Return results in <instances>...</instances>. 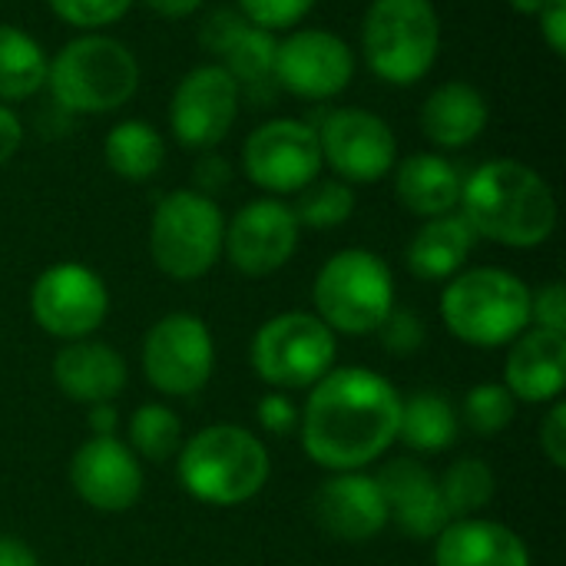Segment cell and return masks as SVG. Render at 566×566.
Listing matches in <instances>:
<instances>
[{
	"label": "cell",
	"instance_id": "obj_1",
	"mask_svg": "<svg viewBox=\"0 0 566 566\" xmlns=\"http://www.w3.org/2000/svg\"><path fill=\"white\" fill-rule=\"evenodd\" d=\"M401 395L371 368H338L312 385L298 418L305 454L325 471H361L398 441Z\"/></svg>",
	"mask_w": 566,
	"mask_h": 566
},
{
	"label": "cell",
	"instance_id": "obj_2",
	"mask_svg": "<svg viewBox=\"0 0 566 566\" xmlns=\"http://www.w3.org/2000/svg\"><path fill=\"white\" fill-rule=\"evenodd\" d=\"M461 216L478 239L507 249H534L557 229V199L534 166L491 159L464 179Z\"/></svg>",
	"mask_w": 566,
	"mask_h": 566
},
{
	"label": "cell",
	"instance_id": "obj_3",
	"mask_svg": "<svg viewBox=\"0 0 566 566\" xmlns=\"http://www.w3.org/2000/svg\"><path fill=\"white\" fill-rule=\"evenodd\" d=\"M46 90L63 113L103 116L126 106L139 90V60L106 33L73 36L50 56Z\"/></svg>",
	"mask_w": 566,
	"mask_h": 566
},
{
	"label": "cell",
	"instance_id": "obj_4",
	"mask_svg": "<svg viewBox=\"0 0 566 566\" xmlns=\"http://www.w3.org/2000/svg\"><path fill=\"white\" fill-rule=\"evenodd\" d=\"M179 484L189 497L212 507H235L252 501L269 481L265 444L239 424H209L182 441L176 454Z\"/></svg>",
	"mask_w": 566,
	"mask_h": 566
},
{
	"label": "cell",
	"instance_id": "obj_5",
	"mask_svg": "<svg viewBox=\"0 0 566 566\" xmlns=\"http://www.w3.org/2000/svg\"><path fill=\"white\" fill-rule=\"evenodd\" d=\"M448 332L478 348L511 345L531 328V289L507 269H461L441 295Z\"/></svg>",
	"mask_w": 566,
	"mask_h": 566
},
{
	"label": "cell",
	"instance_id": "obj_6",
	"mask_svg": "<svg viewBox=\"0 0 566 566\" xmlns=\"http://www.w3.org/2000/svg\"><path fill=\"white\" fill-rule=\"evenodd\" d=\"M441 53V17L431 0H371L361 20V56L388 86L421 83Z\"/></svg>",
	"mask_w": 566,
	"mask_h": 566
},
{
	"label": "cell",
	"instance_id": "obj_7",
	"mask_svg": "<svg viewBox=\"0 0 566 566\" xmlns=\"http://www.w3.org/2000/svg\"><path fill=\"white\" fill-rule=\"evenodd\" d=\"M315 315L342 335H375L395 308V279L381 255L368 249L335 252L312 285Z\"/></svg>",
	"mask_w": 566,
	"mask_h": 566
},
{
	"label": "cell",
	"instance_id": "obj_8",
	"mask_svg": "<svg viewBox=\"0 0 566 566\" xmlns=\"http://www.w3.org/2000/svg\"><path fill=\"white\" fill-rule=\"evenodd\" d=\"M226 219L212 196L176 189L159 199L149 222V252L163 275L176 282L202 279L222 255Z\"/></svg>",
	"mask_w": 566,
	"mask_h": 566
},
{
	"label": "cell",
	"instance_id": "obj_9",
	"mask_svg": "<svg viewBox=\"0 0 566 566\" xmlns=\"http://www.w3.org/2000/svg\"><path fill=\"white\" fill-rule=\"evenodd\" d=\"M255 375L279 388H312L332 371L335 332L308 312H285L269 318L249 348Z\"/></svg>",
	"mask_w": 566,
	"mask_h": 566
},
{
	"label": "cell",
	"instance_id": "obj_10",
	"mask_svg": "<svg viewBox=\"0 0 566 566\" xmlns=\"http://www.w3.org/2000/svg\"><path fill=\"white\" fill-rule=\"evenodd\" d=\"M325 169L315 126L275 116L255 126L242 143V172L269 196H295Z\"/></svg>",
	"mask_w": 566,
	"mask_h": 566
},
{
	"label": "cell",
	"instance_id": "obj_11",
	"mask_svg": "<svg viewBox=\"0 0 566 566\" xmlns=\"http://www.w3.org/2000/svg\"><path fill=\"white\" fill-rule=\"evenodd\" d=\"M216 348L202 318L189 312L163 315L143 338V371L169 398H189L212 378Z\"/></svg>",
	"mask_w": 566,
	"mask_h": 566
},
{
	"label": "cell",
	"instance_id": "obj_12",
	"mask_svg": "<svg viewBox=\"0 0 566 566\" xmlns=\"http://www.w3.org/2000/svg\"><path fill=\"white\" fill-rule=\"evenodd\" d=\"M322 146V163L342 182L371 186L385 179L398 163V139L388 119L361 106H342L325 116L315 129Z\"/></svg>",
	"mask_w": 566,
	"mask_h": 566
},
{
	"label": "cell",
	"instance_id": "obj_13",
	"mask_svg": "<svg viewBox=\"0 0 566 566\" xmlns=\"http://www.w3.org/2000/svg\"><path fill=\"white\" fill-rule=\"evenodd\" d=\"M109 312V292L103 279L80 262H56L43 269L30 289L33 322L63 342L90 338Z\"/></svg>",
	"mask_w": 566,
	"mask_h": 566
},
{
	"label": "cell",
	"instance_id": "obj_14",
	"mask_svg": "<svg viewBox=\"0 0 566 566\" xmlns=\"http://www.w3.org/2000/svg\"><path fill=\"white\" fill-rule=\"evenodd\" d=\"M272 76L298 99H335L355 80V50L332 30L302 27L275 43Z\"/></svg>",
	"mask_w": 566,
	"mask_h": 566
},
{
	"label": "cell",
	"instance_id": "obj_15",
	"mask_svg": "<svg viewBox=\"0 0 566 566\" xmlns=\"http://www.w3.org/2000/svg\"><path fill=\"white\" fill-rule=\"evenodd\" d=\"M239 99L242 86L229 76L226 66H192L176 83V93L169 99V129L176 143L196 153L216 149L239 116Z\"/></svg>",
	"mask_w": 566,
	"mask_h": 566
},
{
	"label": "cell",
	"instance_id": "obj_16",
	"mask_svg": "<svg viewBox=\"0 0 566 566\" xmlns=\"http://www.w3.org/2000/svg\"><path fill=\"white\" fill-rule=\"evenodd\" d=\"M298 232L302 226L292 206L275 196H265V199L245 202L232 216V222L226 226L222 249L242 275L265 279L295 255Z\"/></svg>",
	"mask_w": 566,
	"mask_h": 566
},
{
	"label": "cell",
	"instance_id": "obj_17",
	"mask_svg": "<svg viewBox=\"0 0 566 566\" xmlns=\"http://www.w3.org/2000/svg\"><path fill=\"white\" fill-rule=\"evenodd\" d=\"M70 484L83 504L103 514L129 511L143 494V468L129 444L116 438H90L70 461Z\"/></svg>",
	"mask_w": 566,
	"mask_h": 566
},
{
	"label": "cell",
	"instance_id": "obj_18",
	"mask_svg": "<svg viewBox=\"0 0 566 566\" xmlns=\"http://www.w3.org/2000/svg\"><path fill=\"white\" fill-rule=\"evenodd\" d=\"M312 514L325 534L345 544H365L378 537L388 524V504L375 478L361 471H342L318 484L312 497Z\"/></svg>",
	"mask_w": 566,
	"mask_h": 566
},
{
	"label": "cell",
	"instance_id": "obj_19",
	"mask_svg": "<svg viewBox=\"0 0 566 566\" xmlns=\"http://www.w3.org/2000/svg\"><path fill=\"white\" fill-rule=\"evenodd\" d=\"M375 484L388 504V521H395L408 537L434 541L451 524L438 481L424 464L395 458L375 474Z\"/></svg>",
	"mask_w": 566,
	"mask_h": 566
},
{
	"label": "cell",
	"instance_id": "obj_20",
	"mask_svg": "<svg viewBox=\"0 0 566 566\" xmlns=\"http://www.w3.org/2000/svg\"><path fill=\"white\" fill-rule=\"evenodd\" d=\"M504 361V388L531 405L554 401L566 388V335L527 328L511 342Z\"/></svg>",
	"mask_w": 566,
	"mask_h": 566
},
{
	"label": "cell",
	"instance_id": "obj_21",
	"mask_svg": "<svg viewBox=\"0 0 566 566\" xmlns=\"http://www.w3.org/2000/svg\"><path fill=\"white\" fill-rule=\"evenodd\" d=\"M275 36L249 23L239 10H216L202 27V46L239 86H255L272 76Z\"/></svg>",
	"mask_w": 566,
	"mask_h": 566
},
{
	"label": "cell",
	"instance_id": "obj_22",
	"mask_svg": "<svg viewBox=\"0 0 566 566\" xmlns=\"http://www.w3.org/2000/svg\"><path fill=\"white\" fill-rule=\"evenodd\" d=\"M434 566H531V554L511 527L458 517L434 537Z\"/></svg>",
	"mask_w": 566,
	"mask_h": 566
},
{
	"label": "cell",
	"instance_id": "obj_23",
	"mask_svg": "<svg viewBox=\"0 0 566 566\" xmlns=\"http://www.w3.org/2000/svg\"><path fill=\"white\" fill-rule=\"evenodd\" d=\"M53 381L66 398L80 405H103L126 388V361L116 348L80 338L60 348L53 358Z\"/></svg>",
	"mask_w": 566,
	"mask_h": 566
},
{
	"label": "cell",
	"instance_id": "obj_24",
	"mask_svg": "<svg viewBox=\"0 0 566 566\" xmlns=\"http://www.w3.org/2000/svg\"><path fill=\"white\" fill-rule=\"evenodd\" d=\"M491 119L488 96L468 80L438 83L421 106V129L441 149L471 146Z\"/></svg>",
	"mask_w": 566,
	"mask_h": 566
},
{
	"label": "cell",
	"instance_id": "obj_25",
	"mask_svg": "<svg viewBox=\"0 0 566 566\" xmlns=\"http://www.w3.org/2000/svg\"><path fill=\"white\" fill-rule=\"evenodd\" d=\"M464 176L461 169L438 153H411L401 163H395V196L398 202L421 216H448L461 206Z\"/></svg>",
	"mask_w": 566,
	"mask_h": 566
},
{
	"label": "cell",
	"instance_id": "obj_26",
	"mask_svg": "<svg viewBox=\"0 0 566 566\" xmlns=\"http://www.w3.org/2000/svg\"><path fill=\"white\" fill-rule=\"evenodd\" d=\"M474 242L478 235L461 212L434 216L408 242L405 262L421 282H448L464 269Z\"/></svg>",
	"mask_w": 566,
	"mask_h": 566
},
{
	"label": "cell",
	"instance_id": "obj_27",
	"mask_svg": "<svg viewBox=\"0 0 566 566\" xmlns=\"http://www.w3.org/2000/svg\"><path fill=\"white\" fill-rule=\"evenodd\" d=\"M103 159L113 176L126 182H146L166 163V139L146 119H123L106 133Z\"/></svg>",
	"mask_w": 566,
	"mask_h": 566
},
{
	"label": "cell",
	"instance_id": "obj_28",
	"mask_svg": "<svg viewBox=\"0 0 566 566\" xmlns=\"http://www.w3.org/2000/svg\"><path fill=\"white\" fill-rule=\"evenodd\" d=\"M50 56L40 40L13 23H0V103H20L46 86Z\"/></svg>",
	"mask_w": 566,
	"mask_h": 566
},
{
	"label": "cell",
	"instance_id": "obj_29",
	"mask_svg": "<svg viewBox=\"0 0 566 566\" xmlns=\"http://www.w3.org/2000/svg\"><path fill=\"white\" fill-rule=\"evenodd\" d=\"M398 441H405L411 451L434 454L458 441V411L441 391H418L408 401H401L398 418Z\"/></svg>",
	"mask_w": 566,
	"mask_h": 566
},
{
	"label": "cell",
	"instance_id": "obj_30",
	"mask_svg": "<svg viewBox=\"0 0 566 566\" xmlns=\"http://www.w3.org/2000/svg\"><path fill=\"white\" fill-rule=\"evenodd\" d=\"M182 448V421L166 405H143L129 418V451L153 464H166Z\"/></svg>",
	"mask_w": 566,
	"mask_h": 566
},
{
	"label": "cell",
	"instance_id": "obj_31",
	"mask_svg": "<svg viewBox=\"0 0 566 566\" xmlns=\"http://www.w3.org/2000/svg\"><path fill=\"white\" fill-rule=\"evenodd\" d=\"M441 501L451 514V521L458 517H471L478 511H484L494 497V471L481 461V458H464L454 461L448 468V474L438 481Z\"/></svg>",
	"mask_w": 566,
	"mask_h": 566
},
{
	"label": "cell",
	"instance_id": "obj_32",
	"mask_svg": "<svg viewBox=\"0 0 566 566\" xmlns=\"http://www.w3.org/2000/svg\"><path fill=\"white\" fill-rule=\"evenodd\" d=\"M295 219L298 226H308V229H338L342 222L352 219L355 212V189L342 179H312L302 192H295Z\"/></svg>",
	"mask_w": 566,
	"mask_h": 566
},
{
	"label": "cell",
	"instance_id": "obj_33",
	"mask_svg": "<svg viewBox=\"0 0 566 566\" xmlns=\"http://www.w3.org/2000/svg\"><path fill=\"white\" fill-rule=\"evenodd\" d=\"M517 411V398L497 385V381H484L474 385L464 398V424L478 434V438H494L501 434Z\"/></svg>",
	"mask_w": 566,
	"mask_h": 566
},
{
	"label": "cell",
	"instance_id": "obj_34",
	"mask_svg": "<svg viewBox=\"0 0 566 566\" xmlns=\"http://www.w3.org/2000/svg\"><path fill=\"white\" fill-rule=\"evenodd\" d=\"M133 0H50V10L73 30L99 33L126 17Z\"/></svg>",
	"mask_w": 566,
	"mask_h": 566
},
{
	"label": "cell",
	"instance_id": "obj_35",
	"mask_svg": "<svg viewBox=\"0 0 566 566\" xmlns=\"http://www.w3.org/2000/svg\"><path fill=\"white\" fill-rule=\"evenodd\" d=\"M315 3H318V0H235L239 13H242L249 23H255V27H262V30H269V33L298 27V23L312 13Z\"/></svg>",
	"mask_w": 566,
	"mask_h": 566
},
{
	"label": "cell",
	"instance_id": "obj_36",
	"mask_svg": "<svg viewBox=\"0 0 566 566\" xmlns=\"http://www.w3.org/2000/svg\"><path fill=\"white\" fill-rule=\"evenodd\" d=\"M378 338L395 358H408V355L421 352V345H424V322L418 318V312L391 308V315L378 328Z\"/></svg>",
	"mask_w": 566,
	"mask_h": 566
},
{
	"label": "cell",
	"instance_id": "obj_37",
	"mask_svg": "<svg viewBox=\"0 0 566 566\" xmlns=\"http://www.w3.org/2000/svg\"><path fill=\"white\" fill-rule=\"evenodd\" d=\"M531 322L547 332L566 335V289L564 282H551L531 292Z\"/></svg>",
	"mask_w": 566,
	"mask_h": 566
},
{
	"label": "cell",
	"instance_id": "obj_38",
	"mask_svg": "<svg viewBox=\"0 0 566 566\" xmlns=\"http://www.w3.org/2000/svg\"><path fill=\"white\" fill-rule=\"evenodd\" d=\"M298 418L302 415H298L295 401L289 395H282V391H272V395H265L259 401V424L275 438H285V434L298 431Z\"/></svg>",
	"mask_w": 566,
	"mask_h": 566
},
{
	"label": "cell",
	"instance_id": "obj_39",
	"mask_svg": "<svg viewBox=\"0 0 566 566\" xmlns=\"http://www.w3.org/2000/svg\"><path fill=\"white\" fill-rule=\"evenodd\" d=\"M541 451L554 468H566V405L554 401L547 418L541 421Z\"/></svg>",
	"mask_w": 566,
	"mask_h": 566
},
{
	"label": "cell",
	"instance_id": "obj_40",
	"mask_svg": "<svg viewBox=\"0 0 566 566\" xmlns=\"http://www.w3.org/2000/svg\"><path fill=\"white\" fill-rule=\"evenodd\" d=\"M192 189L196 192H202V196H216L219 189H226L229 182H232V166L222 159V156H216L212 149L206 153V156H199L196 159V166H192Z\"/></svg>",
	"mask_w": 566,
	"mask_h": 566
},
{
	"label": "cell",
	"instance_id": "obj_41",
	"mask_svg": "<svg viewBox=\"0 0 566 566\" xmlns=\"http://www.w3.org/2000/svg\"><path fill=\"white\" fill-rule=\"evenodd\" d=\"M541 20V36L551 46L554 56L566 53V0H547L537 13Z\"/></svg>",
	"mask_w": 566,
	"mask_h": 566
},
{
	"label": "cell",
	"instance_id": "obj_42",
	"mask_svg": "<svg viewBox=\"0 0 566 566\" xmlns=\"http://www.w3.org/2000/svg\"><path fill=\"white\" fill-rule=\"evenodd\" d=\"M20 143H23V123L7 103H0V166H7L17 156Z\"/></svg>",
	"mask_w": 566,
	"mask_h": 566
},
{
	"label": "cell",
	"instance_id": "obj_43",
	"mask_svg": "<svg viewBox=\"0 0 566 566\" xmlns=\"http://www.w3.org/2000/svg\"><path fill=\"white\" fill-rule=\"evenodd\" d=\"M86 424H90L93 438H116V428H119V411L113 408V401L90 405V411H86Z\"/></svg>",
	"mask_w": 566,
	"mask_h": 566
},
{
	"label": "cell",
	"instance_id": "obj_44",
	"mask_svg": "<svg viewBox=\"0 0 566 566\" xmlns=\"http://www.w3.org/2000/svg\"><path fill=\"white\" fill-rule=\"evenodd\" d=\"M0 566H36V554L17 537H0Z\"/></svg>",
	"mask_w": 566,
	"mask_h": 566
},
{
	"label": "cell",
	"instance_id": "obj_45",
	"mask_svg": "<svg viewBox=\"0 0 566 566\" xmlns=\"http://www.w3.org/2000/svg\"><path fill=\"white\" fill-rule=\"evenodd\" d=\"M153 13H159V17H169V20H182V17H192L199 7H202V0H143Z\"/></svg>",
	"mask_w": 566,
	"mask_h": 566
},
{
	"label": "cell",
	"instance_id": "obj_46",
	"mask_svg": "<svg viewBox=\"0 0 566 566\" xmlns=\"http://www.w3.org/2000/svg\"><path fill=\"white\" fill-rule=\"evenodd\" d=\"M517 13H524V17H537L541 13V7L547 3V0H507Z\"/></svg>",
	"mask_w": 566,
	"mask_h": 566
}]
</instances>
